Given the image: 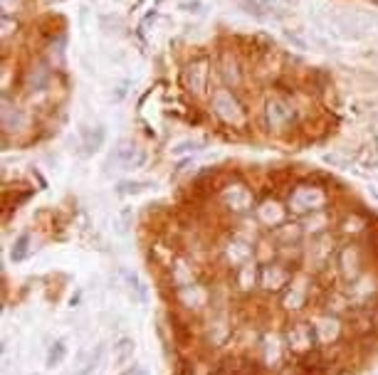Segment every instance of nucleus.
I'll use <instances>...</instances> for the list:
<instances>
[{"label":"nucleus","mask_w":378,"mask_h":375,"mask_svg":"<svg viewBox=\"0 0 378 375\" xmlns=\"http://www.w3.org/2000/svg\"><path fill=\"white\" fill-rule=\"evenodd\" d=\"M111 158H114V163H119L121 168H126V171H129V168L141 166V163L146 161V153H144L136 143H132V141H124V143H121V146L114 151V156H111Z\"/></svg>","instance_id":"f257e3e1"},{"label":"nucleus","mask_w":378,"mask_h":375,"mask_svg":"<svg viewBox=\"0 0 378 375\" xmlns=\"http://www.w3.org/2000/svg\"><path fill=\"white\" fill-rule=\"evenodd\" d=\"M64 358V344L62 341H57V344L50 348V355H48V365H57L59 360Z\"/></svg>","instance_id":"20e7f679"},{"label":"nucleus","mask_w":378,"mask_h":375,"mask_svg":"<svg viewBox=\"0 0 378 375\" xmlns=\"http://www.w3.org/2000/svg\"><path fill=\"white\" fill-rule=\"evenodd\" d=\"M132 375H146V373H144V370H139V368H136V370H134Z\"/></svg>","instance_id":"0eeeda50"},{"label":"nucleus","mask_w":378,"mask_h":375,"mask_svg":"<svg viewBox=\"0 0 378 375\" xmlns=\"http://www.w3.org/2000/svg\"><path fill=\"white\" fill-rule=\"evenodd\" d=\"M27 245H30V234H20L15 242V247H13V260L20 262L22 257L27 255Z\"/></svg>","instance_id":"7ed1b4c3"},{"label":"nucleus","mask_w":378,"mask_h":375,"mask_svg":"<svg viewBox=\"0 0 378 375\" xmlns=\"http://www.w3.org/2000/svg\"><path fill=\"white\" fill-rule=\"evenodd\" d=\"M144 188H148L146 183H121L119 193H139V190H144Z\"/></svg>","instance_id":"423d86ee"},{"label":"nucleus","mask_w":378,"mask_h":375,"mask_svg":"<svg viewBox=\"0 0 378 375\" xmlns=\"http://www.w3.org/2000/svg\"><path fill=\"white\" fill-rule=\"evenodd\" d=\"M82 134H84V148H87V153L97 151V148L104 143V129H94V134L84 129Z\"/></svg>","instance_id":"f03ea898"},{"label":"nucleus","mask_w":378,"mask_h":375,"mask_svg":"<svg viewBox=\"0 0 378 375\" xmlns=\"http://www.w3.org/2000/svg\"><path fill=\"white\" fill-rule=\"evenodd\" d=\"M235 360L232 358H225V360H220V365H218L216 370H213V373L210 375H235Z\"/></svg>","instance_id":"39448f33"}]
</instances>
